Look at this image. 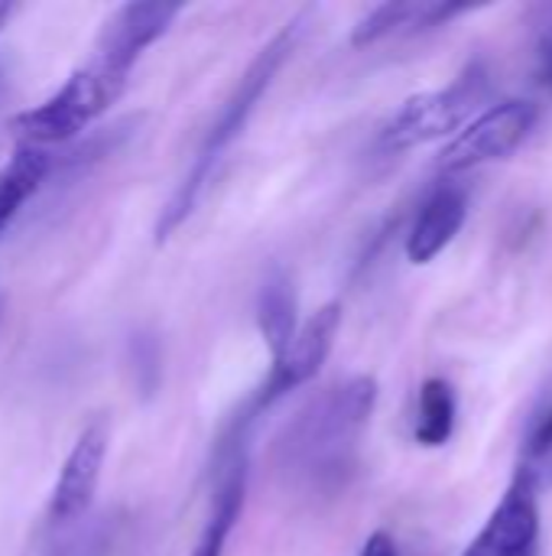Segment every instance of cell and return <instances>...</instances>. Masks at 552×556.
Listing matches in <instances>:
<instances>
[{
	"label": "cell",
	"mask_w": 552,
	"mask_h": 556,
	"mask_svg": "<svg viewBox=\"0 0 552 556\" xmlns=\"http://www.w3.org/2000/svg\"><path fill=\"white\" fill-rule=\"evenodd\" d=\"M182 3L140 0L117 7L91 49V55L36 108L20 111L10 130L26 147H59L81 137L127 88L140 55L169 33Z\"/></svg>",
	"instance_id": "obj_1"
},
{
	"label": "cell",
	"mask_w": 552,
	"mask_h": 556,
	"mask_svg": "<svg viewBox=\"0 0 552 556\" xmlns=\"http://www.w3.org/2000/svg\"><path fill=\"white\" fill-rule=\"evenodd\" d=\"M377 407V381L371 375H351L322 388L306 401L296 417L273 440V469L286 485L335 495L348 485L361 440Z\"/></svg>",
	"instance_id": "obj_2"
},
{
	"label": "cell",
	"mask_w": 552,
	"mask_h": 556,
	"mask_svg": "<svg viewBox=\"0 0 552 556\" xmlns=\"http://www.w3.org/2000/svg\"><path fill=\"white\" fill-rule=\"evenodd\" d=\"M306 23H309V10L296 13V16H293L290 23H283V29L273 33V36L257 49V55L247 62L244 75L238 78V85L231 88V94H228L224 104L218 108L215 121L208 124V130H205V137H202V143H198V150H195V160H192V166L185 169L182 182L172 189L169 202L159 208V218H156V228H153L156 244L169 241V238L192 218V212L198 208V202H202L208 182L215 179L221 160L228 156V150L234 147V140L244 134L247 121L254 117L257 104H260L264 94L270 91V85H273V78L280 75V68L286 65V59L296 52V46H299V39H303V33H306Z\"/></svg>",
	"instance_id": "obj_3"
},
{
	"label": "cell",
	"mask_w": 552,
	"mask_h": 556,
	"mask_svg": "<svg viewBox=\"0 0 552 556\" xmlns=\"http://www.w3.org/2000/svg\"><path fill=\"white\" fill-rule=\"evenodd\" d=\"M491 98V72L485 62H468L446 88L413 94L384 127L387 150H413L465 130Z\"/></svg>",
	"instance_id": "obj_4"
},
{
	"label": "cell",
	"mask_w": 552,
	"mask_h": 556,
	"mask_svg": "<svg viewBox=\"0 0 552 556\" xmlns=\"http://www.w3.org/2000/svg\"><path fill=\"white\" fill-rule=\"evenodd\" d=\"M338 329H342V306L338 303H325L322 309H316L299 326V332L290 342V349L280 358H273L267 381L260 384V391L241 407V414L228 427L238 430V433H251L254 420L267 407H273L280 397H286L290 391H296L306 381H312L319 375V368L329 362V355L335 349V339H338Z\"/></svg>",
	"instance_id": "obj_5"
},
{
	"label": "cell",
	"mask_w": 552,
	"mask_h": 556,
	"mask_svg": "<svg viewBox=\"0 0 552 556\" xmlns=\"http://www.w3.org/2000/svg\"><path fill=\"white\" fill-rule=\"evenodd\" d=\"M537 104L524 98H508L498 104H488L465 130H459L446 150L439 153L436 166L442 173H465L495 160L511 156L537 127Z\"/></svg>",
	"instance_id": "obj_6"
},
{
	"label": "cell",
	"mask_w": 552,
	"mask_h": 556,
	"mask_svg": "<svg viewBox=\"0 0 552 556\" xmlns=\"http://www.w3.org/2000/svg\"><path fill=\"white\" fill-rule=\"evenodd\" d=\"M107 446H111V420L104 414H98L81 427L72 450L62 459V469L52 485L49 511H46L52 528L72 525L81 515H88V508L98 495L104 463H107Z\"/></svg>",
	"instance_id": "obj_7"
},
{
	"label": "cell",
	"mask_w": 552,
	"mask_h": 556,
	"mask_svg": "<svg viewBox=\"0 0 552 556\" xmlns=\"http://www.w3.org/2000/svg\"><path fill=\"white\" fill-rule=\"evenodd\" d=\"M540 534V508H537V476L521 469L504 492L501 505L491 511L478 538L462 556H530Z\"/></svg>",
	"instance_id": "obj_8"
},
{
	"label": "cell",
	"mask_w": 552,
	"mask_h": 556,
	"mask_svg": "<svg viewBox=\"0 0 552 556\" xmlns=\"http://www.w3.org/2000/svg\"><path fill=\"white\" fill-rule=\"evenodd\" d=\"M247 446L221 450L215 453V495H211V511L208 521L192 547L189 556H224L228 538L241 521L244 502H247Z\"/></svg>",
	"instance_id": "obj_9"
},
{
	"label": "cell",
	"mask_w": 552,
	"mask_h": 556,
	"mask_svg": "<svg viewBox=\"0 0 552 556\" xmlns=\"http://www.w3.org/2000/svg\"><path fill=\"white\" fill-rule=\"evenodd\" d=\"M468 3H449V0H390L374 10H368L355 29L351 46H374L384 39H403L416 33H429L436 26L452 23L455 16L468 13Z\"/></svg>",
	"instance_id": "obj_10"
},
{
	"label": "cell",
	"mask_w": 552,
	"mask_h": 556,
	"mask_svg": "<svg viewBox=\"0 0 552 556\" xmlns=\"http://www.w3.org/2000/svg\"><path fill=\"white\" fill-rule=\"evenodd\" d=\"M468 218V195L462 186L442 182L413 218V228L407 235V257L410 264H429L436 261L462 231Z\"/></svg>",
	"instance_id": "obj_11"
},
{
	"label": "cell",
	"mask_w": 552,
	"mask_h": 556,
	"mask_svg": "<svg viewBox=\"0 0 552 556\" xmlns=\"http://www.w3.org/2000/svg\"><path fill=\"white\" fill-rule=\"evenodd\" d=\"M55 160L42 147L16 143V150L0 166V235L20 215V208L42 189Z\"/></svg>",
	"instance_id": "obj_12"
},
{
	"label": "cell",
	"mask_w": 552,
	"mask_h": 556,
	"mask_svg": "<svg viewBox=\"0 0 552 556\" xmlns=\"http://www.w3.org/2000/svg\"><path fill=\"white\" fill-rule=\"evenodd\" d=\"M257 326H260V336L270 349L273 358H280L290 342L296 339L299 332V319H296V293H293V283L286 274H270L260 287V296H257Z\"/></svg>",
	"instance_id": "obj_13"
},
{
	"label": "cell",
	"mask_w": 552,
	"mask_h": 556,
	"mask_svg": "<svg viewBox=\"0 0 552 556\" xmlns=\"http://www.w3.org/2000/svg\"><path fill=\"white\" fill-rule=\"evenodd\" d=\"M455 417H459V404H455V391L446 378H429L420 388V404H416V443L426 450H439L452 440L455 433Z\"/></svg>",
	"instance_id": "obj_14"
},
{
	"label": "cell",
	"mask_w": 552,
	"mask_h": 556,
	"mask_svg": "<svg viewBox=\"0 0 552 556\" xmlns=\"http://www.w3.org/2000/svg\"><path fill=\"white\" fill-rule=\"evenodd\" d=\"M527 450H530V456H543V453L552 450V401L537 414L530 440H527Z\"/></svg>",
	"instance_id": "obj_15"
},
{
	"label": "cell",
	"mask_w": 552,
	"mask_h": 556,
	"mask_svg": "<svg viewBox=\"0 0 552 556\" xmlns=\"http://www.w3.org/2000/svg\"><path fill=\"white\" fill-rule=\"evenodd\" d=\"M361 556H400V551H397V544H394V538H390L387 531H374V534L364 541Z\"/></svg>",
	"instance_id": "obj_16"
},
{
	"label": "cell",
	"mask_w": 552,
	"mask_h": 556,
	"mask_svg": "<svg viewBox=\"0 0 552 556\" xmlns=\"http://www.w3.org/2000/svg\"><path fill=\"white\" fill-rule=\"evenodd\" d=\"M543 65H547V81L552 85V36L547 39V46H543Z\"/></svg>",
	"instance_id": "obj_17"
},
{
	"label": "cell",
	"mask_w": 552,
	"mask_h": 556,
	"mask_svg": "<svg viewBox=\"0 0 552 556\" xmlns=\"http://www.w3.org/2000/svg\"><path fill=\"white\" fill-rule=\"evenodd\" d=\"M10 13H13V3H0V29H3V23H7Z\"/></svg>",
	"instance_id": "obj_18"
}]
</instances>
